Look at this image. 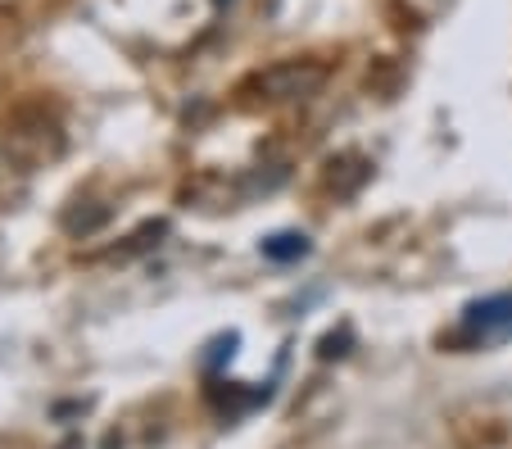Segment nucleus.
Returning <instances> with one entry per match:
<instances>
[{"label": "nucleus", "instance_id": "obj_1", "mask_svg": "<svg viewBox=\"0 0 512 449\" xmlns=\"http://www.w3.org/2000/svg\"><path fill=\"white\" fill-rule=\"evenodd\" d=\"M322 78H327V73H322L318 64H295V59H290V64H277V69L263 73L259 87L268 91L272 100H290V96H309V91H318Z\"/></svg>", "mask_w": 512, "mask_h": 449}, {"label": "nucleus", "instance_id": "obj_2", "mask_svg": "<svg viewBox=\"0 0 512 449\" xmlns=\"http://www.w3.org/2000/svg\"><path fill=\"white\" fill-rule=\"evenodd\" d=\"M463 327H467V332H481V336H490V332H503V327H512V291L490 295V300L467 304Z\"/></svg>", "mask_w": 512, "mask_h": 449}, {"label": "nucleus", "instance_id": "obj_3", "mask_svg": "<svg viewBox=\"0 0 512 449\" xmlns=\"http://www.w3.org/2000/svg\"><path fill=\"white\" fill-rule=\"evenodd\" d=\"M304 254H309V236L304 232H277L263 241V259H272V264H295Z\"/></svg>", "mask_w": 512, "mask_h": 449}]
</instances>
